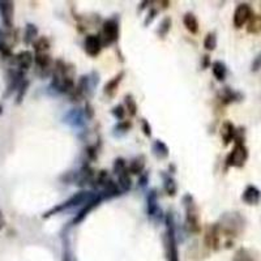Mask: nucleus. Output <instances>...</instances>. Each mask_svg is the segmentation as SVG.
I'll return each instance as SVG.
<instances>
[{
  "label": "nucleus",
  "mask_w": 261,
  "mask_h": 261,
  "mask_svg": "<svg viewBox=\"0 0 261 261\" xmlns=\"http://www.w3.org/2000/svg\"><path fill=\"white\" fill-rule=\"evenodd\" d=\"M252 16H254V12H252V8H251L250 4H239L238 7L235 8L234 17H233L234 26L237 27V29H240V27L244 26L246 24H248V21H250Z\"/></svg>",
  "instance_id": "1a4fd4ad"
},
{
  "label": "nucleus",
  "mask_w": 261,
  "mask_h": 261,
  "mask_svg": "<svg viewBox=\"0 0 261 261\" xmlns=\"http://www.w3.org/2000/svg\"><path fill=\"white\" fill-rule=\"evenodd\" d=\"M95 195H97V193H93V192H88V191L77 192V193H74L73 196H71L70 199L67 200V201H64V203H62V204H58L56 207L51 208L50 211H47L46 213L43 214V218H48V217H51V215L58 214V213H60V212L68 211V209H71V208L77 207V205H81V204L85 205V204L89 203L90 200L93 199Z\"/></svg>",
  "instance_id": "39448f33"
},
{
  "label": "nucleus",
  "mask_w": 261,
  "mask_h": 261,
  "mask_svg": "<svg viewBox=\"0 0 261 261\" xmlns=\"http://www.w3.org/2000/svg\"><path fill=\"white\" fill-rule=\"evenodd\" d=\"M244 218L239 213H225L217 222L221 237L226 238H234L244 227Z\"/></svg>",
  "instance_id": "f03ea898"
},
{
  "label": "nucleus",
  "mask_w": 261,
  "mask_h": 261,
  "mask_svg": "<svg viewBox=\"0 0 261 261\" xmlns=\"http://www.w3.org/2000/svg\"><path fill=\"white\" fill-rule=\"evenodd\" d=\"M1 113H3V107L0 106V115H1Z\"/></svg>",
  "instance_id": "a18cd8bd"
},
{
  "label": "nucleus",
  "mask_w": 261,
  "mask_h": 261,
  "mask_svg": "<svg viewBox=\"0 0 261 261\" xmlns=\"http://www.w3.org/2000/svg\"><path fill=\"white\" fill-rule=\"evenodd\" d=\"M184 212H186V225L190 233L199 234L201 231V222H200V211L195 199L191 193H186L182 199Z\"/></svg>",
  "instance_id": "20e7f679"
},
{
  "label": "nucleus",
  "mask_w": 261,
  "mask_h": 261,
  "mask_svg": "<svg viewBox=\"0 0 261 261\" xmlns=\"http://www.w3.org/2000/svg\"><path fill=\"white\" fill-rule=\"evenodd\" d=\"M98 82H99V74H98L95 71H93V72H90L89 74L81 76V78L78 80L76 88H77L78 92L82 94V97L88 98L93 95L94 89L97 88Z\"/></svg>",
  "instance_id": "6e6552de"
},
{
  "label": "nucleus",
  "mask_w": 261,
  "mask_h": 261,
  "mask_svg": "<svg viewBox=\"0 0 261 261\" xmlns=\"http://www.w3.org/2000/svg\"><path fill=\"white\" fill-rule=\"evenodd\" d=\"M102 46H111L119 39V20L117 17H111L103 21L102 24V30L99 33Z\"/></svg>",
  "instance_id": "423d86ee"
},
{
  "label": "nucleus",
  "mask_w": 261,
  "mask_h": 261,
  "mask_svg": "<svg viewBox=\"0 0 261 261\" xmlns=\"http://www.w3.org/2000/svg\"><path fill=\"white\" fill-rule=\"evenodd\" d=\"M111 114L114 115V118L117 119V120L121 121L124 120L125 118V114H127V111H125V107L123 105H118L115 106L113 110H111Z\"/></svg>",
  "instance_id": "e433bc0d"
},
{
  "label": "nucleus",
  "mask_w": 261,
  "mask_h": 261,
  "mask_svg": "<svg viewBox=\"0 0 261 261\" xmlns=\"http://www.w3.org/2000/svg\"><path fill=\"white\" fill-rule=\"evenodd\" d=\"M84 114H85L86 119H93L94 118V109H93V106H92V103H90L89 101H86L85 111H84Z\"/></svg>",
  "instance_id": "a19ab883"
},
{
  "label": "nucleus",
  "mask_w": 261,
  "mask_h": 261,
  "mask_svg": "<svg viewBox=\"0 0 261 261\" xmlns=\"http://www.w3.org/2000/svg\"><path fill=\"white\" fill-rule=\"evenodd\" d=\"M103 201V197H102L99 193H97V195L94 196L93 199L90 200L89 203H86L84 207H82V209L80 212H78L77 214H76V217H74L73 219V225H80V223L84 221V219L88 217V214H89L90 212L93 211L94 208H97L99 204Z\"/></svg>",
  "instance_id": "4468645a"
},
{
  "label": "nucleus",
  "mask_w": 261,
  "mask_h": 261,
  "mask_svg": "<svg viewBox=\"0 0 261 261\" xmlns=\"http://www.w3.org/2000/svg\"><path fill=\"white\" fill-rule=\"evenodd\" d=\"M29 86H30V81L25 78L23 84H21L19 89H17V95H16V103H17V105H20V103L24 101V97H25V94L27 93Z\"/></svg>",
  "instance_id": "c9c22d12"
},
{
  "label": "nucleus",
  "mask_w": 261,
  "mask_h": 261,
  "mask_svg": "<svg viewBox=\"0 0 261 261\" xmlns=\"http://www.w3.org/2000/svg\"><path fill=\"white\" fill-rule=\"evenodd\" d=\"M161 176H162V180H164V190L165 192H166V195L174 197V196L178 193V184H176V180L174 179L170 174H167V172H162Z\"/></svg>",
  "instance_id": "4be33fe9"
},
{
  "label": "nucleus",
  "mask_w": 261,
  "mask_h": 261,
  "mask_svg": "<svg viewBox=\"0 0 261 261\" xmlns=\"http://www.w3.org/2000/svg\"><path fill=\"white\" fill-rule=\"evenodd\" d=\"M145 165H146V160H145V156L140 154V156L135 157L131 162L128 164V171L131 174H135V175L140 176L145 170Z\"/></svg>",
  "instance_id": "5701e85b"
},
{
  "label": "nucleus",
  "mask_w": 261,
  "mask_h": 261,
  "mask_svg": "<svg viewBox=\"0 0 261 261\" xmlns=\"http://www.w3.org/2000/svg\"><path fill=\"white\" fill-rule=\"evenodd\" d=\"M131 127H132V123L129 120H121V121H118V124L114 127V136L115 137H120L123 136V135H125V133L128 132L129 129H131Z\"/></svg>",
  "instance_id": "2f4dec72"
},
{
  "label": "nucleus",
  "mask_w": 261,
  "mask_h": 261,
  "mask_svg": "<svg viewBox=\"0 0 261 261\" xmlns=\"http://www.w3.org/2000/svg\"><path fill=\"white\" fill-rule=\"evenodd\" d=\"M171 24H172L171 17H168V16L167 17H165V19L161 21L158 29H157V34H158V37L165 38V37L168 34L170 29H171Z\"/></svg>",
  "instance_id": "473e14b6"
},
{
  "label": "nucleus",
  "mask_w": 261,
  "mask_h": 261,
  "mask_svg": "<svg viewBox=\"0 0 261 261\" xmlns=\"http://www.w3.org/2000/svg\"><path fill=\"white\" fill-rule=\"evenodd\" d=\"M38 39V27L34 24H26L25 26V33H24V42L26 45H31Z\"/></svg>",
  "instance_id": "bb28decb"
},
{
  "label": "nucleus",
  "mask_w": 261,
  "mask_h": 261,
  "mask_svg": "<svg viewBox=\"0 0 261 261\" xmlns=\"http://www.w3.org/2000/svg\"><path fill=\"white\" fill-rule=\"evenodd\" d=\"M152 152L158 160H167L170 156L168 146L162 140H154V142L152 144Z\"/></svg>",
  "instance_id": "b1692460"
},
{
  "label": "nucleus",
  "mask_w": 261,
  "mask_h": 261,
  "mask_svg": "<svg viewBox=\"0 0 261 261\" xmlns=\"http://www.w3.org/2000/svg\"><path fill=\"white\" fill-rule=\"evenodd\" d=\"M113 171L117 176H119L120 174H123V172L128 171V165H127L125 160H123V158H117V160L114 161Z\"/></svg>",
  "instance_id": "f704fd0d"
},
{
  "label": "nucleus",
  "mask_w": 261,
  "mask_h": 261,
  "mask_svg": "<svg viewBox=\"0 0 261 261\" xmlns=\"http://www.w3.org/2000/svg\"><path fill=\"white\" fill-rule=\"evenodd\" d=\"M141 129L146 137L152 136V125L149 124V121L146 119H141Z\"/></svg>",
  "instance_id": "4c0bfd02"
},
{
  "label": "nucleus",
  "mask_w": 261,
  "mask_h": 261,
  "mask_svg": "<svg viewBox=\"0 0 261 261\" xmlns=\"http://www.w3.org/2000/svg\"><path fill=\"white\" fill-rule=\"evenodd\" d=\"M221 233H219V229L217 226V223L214 225H211L208 226L207 233H205V244L207 247L212 248V250H219L221 247Z\"/></svg>",
  "instance_id": "ddd939ff"
},
{
  "label": "nucleus",
  "mask_w": 261,
  "mask_h": 261,
  "mask_svg": "<svg viewBox=\"0 0 261 261\" xmlns=\"http://www.w3.org/2000/svg\"><path fill=\"white\" fill-rule=\"evenodd\" d=\"M248 160V149L246 144H235L233 150L226 158V165L229 167L242 168Z\"/></svg>",
  "instance_id": "0eeeda50"
},
{
  "label": "nucleus",
  "mask_w": 261,
  "mask_h": 261,
  "mask_svg": "<svg viewBox=\"0 0 261 261\" xmlns=\"http://www.w3.org/2000/svg\"><path fill=\"white\" fill-rule=\"evenodd\" d=\"M247 31L250 34H259L261 33V15H254L247 24Z\"/></svg>",
  "instance_id": "c85d7f7f"
},
{
  "label": "nucleus",
  "mask_w": 261,
  "mask_h": 261,
  "mask_svg": "<svg viewBox=\"0 0 261 261\" xmlns=\"http://www.w3.org/2000/svg\"><path fill=\"white\" fill-rule=\"evenodd\" d=\"M124 74H125L124 71H121V72H119L115 77H113L110 81L106 82V85L103 86V94L107 95V97H114L115 93H117L118 88L120 85L121 80L124 77Z\"/></svg>",
  "instance_id": "412c9836"
},
{
  "label": "nucleus",
  "mask_w": 261,
  "mask_h": 261,
  "mask_svg": "<svg viewBox=\"0 0 261 261\" xmlns=\"http://www.w3.org/2000/svg\"><path fill=\"white\" fill-rule=\"evenodd\" d=\"M183 24L191 34H197L199 33V20L192 12H187L183 17Z\"/></svg>",
  "instance_id": "a878e982"
},
{
  "label": "nucleus",
  "mask_w": 261,
  "mask_h": 261,
  "mask_svg": "<svg viewBox=\"0 0 261 261\" xmlns=\"http://www.w3.org/2000/svg\"><path fill=\"white\" fill-rule=\"evenodd\" d=\"M251 70H252V72H256V71L261 70V52L254 59L252 66H251Z\"/></svg>",
  "instance_id": "79ce46f5"
},
{
  "label": "nucleus",
  "mask_w": 261,
  "mask_h": 261,
  "mask_svg": "<svg viewBox=\"0 0 261 261\" xmlns=\"http://www.w3.org/2000/svg\"><path fill=\"white\" fill-rule=\"evenodd\" d=\"M204 47L208 51L215 50V47H217V34H215L214 31H211V33H208L205 35V38H204Z\"/></svg>",
  "instance_id": "72a5a7b5"
},
{
  "label": "nucleus",
  "mask_w": 261,
  "mask_h": 261,
  "mask_svg": "<svg viewBox=\"0 0 261 261\" xmlns=\"http://www.w3.org/2000/svg\"><path fill=\"white\" fill-rule=\"evenodd\" d=\"M85 114L81 109H72L64 115V123L72 128H82L85 125Z\"/></svg>",
  "instance_id": "f8f14e48"
},
{
  "label": "nucleus",
  "mask_w": 261,
  "mask_h": 261,
  "mask_svg": "<svg viewBox=\"0 0 261 261\" xmlns=\"http://www.w3.org/2000/svg\"><path fill=\"white\" fill-rule=\"evenodd\" d=\"M52 81L51 88L56 93L70 94L74 89V70L73 67L62 59H58L52 67Z\"/></svg>",
  "instance_id": "f257e3e1"
},
{
  "label": "nucleus",
  "mask_w": 261,
  "mask_h": 261,
  "mask_svg": "<svg viewBox=\"0 0 261 261\" xmlns=\"http://www.w3.org/2000/svg\"><path fill=\"white\" fill-rule=\"evenodd\" d=\"M212 72H213V76L217 81L222 82L225 81V78L227 76V67L226 64L221 60H215V62L212 63Z\"/></svg>",
  "instance_id": "393cba45"
},
{
  "label": "nucleus",
  "mask_w": 261,
  "mask_h": 261,
  "mask_svg": "<svg viewBox=\"0 0 261 261\" xmlns=\"http://www.w3.org/2000/svg\"><path fill=\"white\" fill-rule=\"evenodd\" d=\"M0 15L5 27H13V15H15V4L13 1H0Z\"/></svg>",
  "instance_id": "2eb2a0df"
},
{
  "label": "nucleus",
  "mask_w": 261,
  "mask_h": 261,
  "mask_svg": "<svg viewBox=\"0 0 261 261\" xmlns=\"http://www.w3.org/2000/svg\"><path fill=\"white\" fill-rule=\"evenodd\" d=\"M35 54H45L50 50V41L47 37H38V39L33 43Z\"/></svg>",
  "instance_id": "cd10ccee"
},
{
  "label": "nucleus",
  "mask_w": 261,
  "mask_h": 261,
  "mask_svg": "<svg viewBox=\"0 0 261 261\" xmlns=\"http://www.w3.org/2000/svg\"><path fill=\"white\" fill-rule=\"evenodd\" d=\"M166 223V233H165V250L167 255L168 261H179L178 254V240H176V226L175 219L172 213H167L165 215Z\"/></svg>",
  "instance_id": "7ed1b4c3"
},
{
  "label": "nucleus",
  "mask_w": 261,
  "mask_h": 261,
  "mask_svg": "<svg viewBox=\"0 0 261 261\" xmlns=\"http://www.w3.org/2000/svg\"><path fill=\"white\" fill-rule=\"evenodd\" d=\"M13 58H15V63L16 66H17V70L23 71V72L29 70V68L33 66V63H34V55L27 50L21 51V52H19L17 55H15Z\"/></svg>",
  "instance_id": "dca6fc26"
},
{
  "label": "nucleus",
  "mask_w": 261,
  "mask_h": 261,
  "mask_svg": "<svg viewBox=\"0 0 261 261\" xmlns=\"http://www.w3.org/2000/svg\"><path fill=\"white\" fill-rule=\"evenodd\" d=\"M243 203H246L247 205H258L261 201V191L256 186H247L246 190L242 193Z\"/></svg>",
  "instance_id": "f3484780"
},
{
  "label": "nucleus",
  "mask_w": 261,
  "mask_h": 261,
  "mask_svg": "<svg viewBox=\"0 0 261 261\" xmlns=\"http://www.w3.org/2000/svg\"><path fill=\"white\" fill-rule=\"evenodd\" d=\"M219 133H221V139L223 141V145H229L235 140L237 128H235V125L230 120H225L222 123V125H221Z\"/></svg>",
  "instance_id": "6ab92c4d"
},
{
  "label": "nucleus",
  "mask_w": 261,
  "mask_h": 261,
  "mask_svg": "<svg viewBox=\"0 0 261 261\" xmlns=\"http://www.w3.org/2000/svg\"><path fill=\"white\" fill-rule=\"evenodd\" d=\"M157 15H158V11H157L156 8H150V9H149L148 16H146V19H145V21H144L145 26H148V25H150V24L153 23V20L156 19Z\"/></svg>",
  "instance_id": "58836bf2"
},
{
  "label": "nucleus",
  "mask_w": 261,
  "mask_h": 261,
  "mask_svg": "<svg viewBox=\"0 0 261 261\" xmlns=\"http://www.w3.org/2000/svg\"><path fill=\"white\" fill-rule=\"evenodd\" d=\"M63 261H73V259H72V256H71L68 251H66V252H64V258H63Z\"/></svg>",
  "instance_id": "37998d69"
},
{
  "label": "nucleus",
  "mask_w": 261,
  "mask_h": 261,
  "mask_svg": "<svg viewBox=\"0 0 261 261\" xmlns=\"http://www.w3.org/2000/svg\"><path fill=\"white\" fill-rule=\"evenodd\" d=\"M124 105H125V111H127V114H128L129 117H136L137 103L136 99L133 98L132 94H127V95H125Z\"/></svg>",
  "instance_id": "7c9ffc66"
},
{
  "label": "nucleus",
  "mask_w": 261,
  "mask_h": 261,
  "mask_svg": "<svg viewBox=\"0 0 261 261\" xmlns=\"http://www.w3.org/2000/svg\"><path fill=\"white\" fill-rule=\"evenodd\" d=\"M118 186L120 187L121 192H128L132 188V179L129 176V171H125L118 176Z\"/></svg>",
  "instance_id": "c756f323"
},
{
  "label": "nucleus",
  "mask_w": 261,
  "mask_h": 261,
  "mask_svg": "<svg viewBox=\"0 0 261 261\" xmlns=\"http://www.w3.org/2000/svg\"><path fill=\"white\" fill-rule=\"evenodd\" d=\"M34 63L35 66H37V68L43 72L42 76H46V74L51 71L52 60H51V56L48 52H45V54H35ZM51 72H52V71H51Z\"/></svg>",
  "instance_id": "aec40b11"
},
{
  "label": "nucleus",
  "mask_w": 261,
  "mask_h": 261,
  "mask_svg": "<svg viewBox=\"0 0 261 261\" xmlns=\"http://www.w3.org/2000/svg\"><path fill=\"white\" fill-rule=\"evenodd\" d=\"M4 225V219H3V215H1V213H0V227H3Z\"/></svg>",
  "instance_id": "c03bdc74"
},
{
  "label": "nucleus",
  "mask_w": 261,
  "mask_h": 261,
  "mask_svg": "<svg viewBox=\"0 0 261 261\" xmlns=\"http://www.w3.org/2000/svg\"><path fill=\"white\" fill-rule=\"evenodd\" d=\"M102 48H103V46H102L99 34L86 35L85 39H84V50H85L86 54L92 56V58H95V56L99 55Z\"/></svg>",
  "instance_id": "9b49d317"
},
{
  "label": "nucleus",
  "mask_w": 261,
  "mask_h": 261,
  "mask_svg": "<svg viewBox=\"0 0 261 261\" xmlns=\"http://www.w3.org/2000/svg\"><path fill=\"white\" fill-rule=\"evenodd\" d=\"M146 213L149 218L158 221L162 218V209L158 204V193L157 190H150L146 196Z\"/></svg>",
  "instance_id": "9d476101"
},
{
  "label": "nucleus",
  "mask_w": 261,
  "mask_h": 261,
  "mask_svg": "<svg viewBox=\"0 0 261 261\" xmlns=\"http://www.w3.org/2000/svg\"><path fill=\"white\" fill-rule=\"evenodd\" d=\"M218 99L222 105H230L233 102L242 101L243 95L239 92H235L229 86H225L218 93Z\"/></svg>",
  "instance_id": "a211bd4d"
},
{
  "label": "nucleus",
  "mask_w": 261,
  "mask_h": 261,
  "mask_svg": "<svg viewBox=\"0 0 261 261\" xmlns=\"http://www.w3.org/2000/svg\"><path fill=\"white\" fill-rule=\"evenodd\" d=\"M148 183H149V172L144 171L140 176H139V187L145 188L148 186Z\"/></svg>",
  "instance_id": "ea45409f"
}]
</instances>
